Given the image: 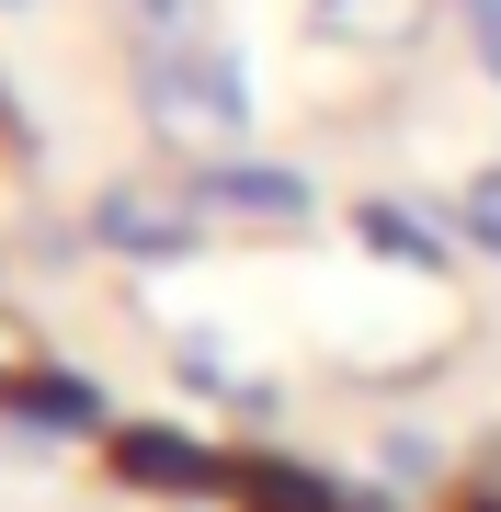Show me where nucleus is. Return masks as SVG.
<instances>
[{"mask_svg":"<svg viewBox=\"0 0 501 512\" xmlns=\"http://www.w3.org/2000/svg\"><path fill=\"white\" fill-rule=\"evenodd\" d=\"M137 69V114L183 148V160H240L251 148V80L217 35L205 46H171V57H126Z\"/></svg>","mask_w":501,"mask_h":512,"instance_id":"nucleus-1","label":"nucleus"},{"mask_svg":"<svg viewBox=\"0 0 501 512\" xmlns=\"http://www.w3.org/2000/svg\"><path fill=\"white\" fill-rule=\"evenodd\" d=\"M183 205L205 217V239H297L319 217V183L297 160H183Z\"/></svg>","mask_w":501,"mask_h":512,"instance_id":"nucleus-2","label":"nucleus"},{"mask_svg":"<svg viewBox=\"0 0 501 512\" xmlns=\"http://www.w3.org/2000/svg\"><path fill=\"white\" fill-rule=\"evenodd\" d=\"M80 239L92 251H126V262H171V251H194L205 239V217L183 205V183H103L92 205H80Z\"/></svg>","mask_w":501,"mask_h":512,"instance_id":"nucleus-3","label":"nucleus"},{"mask_svg":"<svg viewBox=\"0 0 501 512\" xmlns=\"http://www.w3.org/2000/svg\"><path fill=\"white\" fill-rule=\"evenodd\" d=\"M114 478L126 490H171V501H205V490H240V467L217 444L171 433V421H114Z\"/></svg>","mask_w":501,"mask_h":512,"instance_id":"nucleus-4","label":"nucleus"},{"mask_svg":"<svg viewBox=\"0 0 501 512\" xmlns=\"http://www.w3.org/2000/svg\"><path fill=\"white\" fill-rule=\"evenodd\" d=\"M433 23H445V0H308V35L353 57H410Z\"/></svg>","mask_w":501,"mask_h":512,"instance_id":"nucleus-5","label":"nucleus"},{"mask_svg":"<svg viewBox=\"0 0 501 512\" xmlns=\"http://www.w3.org/2000/svg\"><path fill=\"white\" fill-rule=\"evenodd\" d=\"M240 512H388V501L308 456H240Z\"/></svg>","mask_w":501,"mask_h":512,"instance_id":"nucleus-6","label":"nucleus"},{"mask_svg":"<svg viewBox=\"0 0 501 512\" xmlns=\"http://www.w3.org/2000/svg\"><path fill=\"white\" fill-rule=\"evenodd\" d=\"M353 239L388 251V262H410V274H445L456 262V228L445 217H410V205H388V194H353Z\"/></svg>","mask_w":501,"mask_h":512,"instance_id":"nucleus-7","label":"nucleus"},{"mask_svg":"<svg viewBox=\"0 0 501 512\" xmlns=\"http://www.w3.org/2000/svg\"><path fill=\"white\" fill-rule=\"evenodd\" d=\"M0 410H12L23 433H103V387H92V376H69V365H35Z\"/></svg>","mask_w":501,"mask_h":512,"instance_id":"nucleus-8","label":"nucleus"},{"mask_svg":"<svg viewBox=\"0 0 501 512\" xmlns=\"http://www.w3.org/2000/svg\"><path fill=\"white\" fill-rule=\"evenodd\" d=\"M103 12H114V35H126V57H171V46L217 35V23H205L217 0H103Z\"/></svg>","mask_w":501,"mask_h":512,"instance_id":"nucleus-9","label":"nucleus"},{"mask_svg":"<svg viewBox=\"0 0 501 512\" xmlns=\"http://www.w3.org/2000/svg\"><path fill=\"white\" fill-rule=\"evenodd\" d=\"M171 376H183L194 399H217V410H251V421H274V376H251V365H228L217 342H171Z\"/></svg>","mask_w":501,"mask_h":512,"instance_id":"nucleus-10","label":"nucleus"},{"mask_svg":"<svg viewBox=\"0 0 501 512\" xmlns=\"http://www.w3.org/2000/svg\"><path fill=\"white\" fill-rule=\"evenodd\" d=\"M445 35L479 57V80H501V0H445Z\"/></svg>","mask_w":501,"mask_h":512,"instance_id":"nucleus-11","label":"nucleus"},{"mask_svg":"<svg viewBox=\"0 0 501 512\" xmlns=\"http://www.w3.org/2000/svg\"><path fill=\"white\" fill-rule=\"evenodd\" d=\"M456 228H467V239H479V251L501 262V171H479V183L456 194Z\"/></svg>","mask_w":501,"mask_h":512,"instance_id":"nucleus-12","label":"nucleus"},{"mask_svg":"<svg viewBox=\"0 0 501 512\" xmlns=\"http://www.w3.org/2000/svg\"><path fill=\"white\" fill-rule=\"evenodd\" d=\"M35 365H46V342L23 330V308H0V399H12V387L35 376Z\"/></svg>","mask_w":501,"mask_h":512,"instance_id":"nucleus-13","label":"nucleus"}]
</instances>
